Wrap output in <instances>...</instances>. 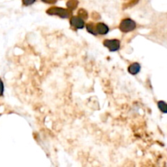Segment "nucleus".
Listing matches in <instances>:
<instances>
[{"instance_id": "f257e3e1", "label": "nucleus", "mask_w": 167, "mask_h": 167, "mask_svg": "<svg viewBox=\"0 0 167 167\" xmlns=\"http://www.w3.org/2000/svg\"><path fill=\"white\" fill-rule=\"evenodd\" d=\"M47 13L50 16H56L62 19H68L71 17L73 11L69 9H65L60 7H52L47 10Z\"/></svg>"}, {"instance_id": "f03ea898", "label": "nucleus", "mask_w": 167, "mask_h": 167, "mask_svg": "<svg viewBox=\"0 0 167 167\" xmlns=\"http://www.w3.org/2000/svg\"><path fill=\"white\" fill-rule=\"evenodd\" d=\"M136 28V23L131 18H125L121 21L119 25V30L122 33H130L134 31Z\"/></svg>"}, {"instance_id": "7ed1b4c3", "label": "nucleus", "mask_w": 167, "mask_h": 167, "mask_svg": "<svg viewBox=\"0 0 167 167\" xmlns=\"http://www.w3.org/2000/svg\"><path fill=\"white\" fill-rule=\"evenodd\" d=\"M103 44L112 52H118L121 47V42L118 39H105Z\"/></svg>"}, {"instance_id": "20e7f679", "label": "nucleus", "mask_w": 167, "mask_h": 167, "mask_svg": "<svg viewBox=\"0 0 167 167\" xmlns=\"http://www.w3.org/2000/svg\"><path fill=\"white\" fill-rule=\"evenodd\" d=\"M69 23L72 27H74L76 30H82L86 26L85 20L82 19V17H78V16L70 17Z\"/></svg>"}, {"instance_id": "39448f33", "label": "nucleus", "mask_w": 167, "mask_h": 167, "mask_svg": "<svg viewBox=\"0 0 167 167\" xmlns=\"http://www.w3.org/2000/svg\"><path fill=\"white\" fill-rule=\"evenodd\" d=\"M96 29L97 33L100 35H105L109 32V27L103 22L97 23L96 25Z\"/></svg>"}, {"instance_id": "423d86ee", "label": "nucleus", "mask_w": 167, "mask_h": 167, "mask_svg": "<svg viewBox=\"0 0 167 167\" xmlns=\"http://www.w3.org/2000/svg\"><path fill=\"white\" fill-rule=\"evenodd\" d=\"M140 69H141V65L138 62L132 63L128 67V72L131 75H136V74H138L140 72Z\"/></svg>"}, {"instance_id": "0eeeda50", "label": "nucleus", "mask_w": 167, "mask_h": 167, "mask_svg": "<svg viewBox=\"0 0 167 167\" xmlns=\"http://www.w3.org/2000/svg\"><path fill=\"white\" fill-rule=\"evenodd\" d=\"M86 28H87V30L88 33H90V34L95 36L98 35V33L96 32V25L94 24L93 22H88L87 24L86 25Z\"/></svg>"}, {"instance_id": "6e6552de", "label": "nucleus", "mask_w": 167, "mask_h": 167, "mask_svg": "<svg viewBox=\"0 0 167 167\" xmlns=\"http://www.w3.org/2000/svg\"><path fill=\"white\" fill-rule=\"evenodd\" d=\"M78 3H79L78 0H69L66 3V6H67L68 9L71 10V11H74V10H75L77 8Z\"/></svg>"}, {"instance_id": "1a4fd4ad", "label": "nucleus", "mask_w": 167, "mask_h": 167, "mask_svg": "<svg viewBox=\"0 0 167 167\" xmlns=\"http://www.w3.org/2000/svg\"><path fill=\"white\" fill-rule=\"evenodd\" d=\"M157 106H158V109L162 112L164 113H167V103H165L163 100H160V101L157 102Z\"/></svg>"}, {"instance_id": "9d476101", "label": "nucleus", "mask_w": 167, "mask_h": 167, "mask_svg": "<svg viewBox=\"0 0 167 167\" xmlns=\"http://www.w3.org/2000/svg\"><path fill=\"white\" fill-rule=\"evenodd\" d=\"M77 16L82 17V19H84L85 20L88 19V12L87 11V10L83 8H81L78 10V11H77Z\"/></svg>"}, {"instance_id": "9b49d317", "label": "nucleus", "mask_w": 167, "mask_h": 167, "mask_svg": "<svg viewBox=\"0 0 167 167\" xmlns=\"http://www.w3.org/2000/svg\"><path fill=\"white\" fill-rule=\"evenodd\" d=\"M36 0H22V3L25 6H30L35 3Z\"/></svg>"}, {"instance_id": "f8f14e48", "label": "nucleus", "mask_w": 167, "mask_h": 167, "mask_svg": "<svg viewBox=\"0 0 167 167\" xmlns=\"http://www.w3.org/2000/svg\"><path fill=\"white\" fill-rule=\"evenodd\" d=\"M3 91H4V86L2 80L0 79V96H3Z\"/></svg>"}, {"instance_id": "ddd939ff", "label": "nucleus", "mask_w": 167, "mask_h": 167, "mask_svg": "<svg viewBox=\"0 0 167 167\" xmlns=\"http://www.w3.org/2000/svg\"><path fill=\"white\" fill-rule=\"evenodd\" d=\"M41 1L47 4H55L57 2V0H41Z\"/></svg>"}, {"instance_id": "4468645a", "label": "nucleus", "mask_w": 167, "mask_h": 167, "mask_svg": "<svg viewBox=\"0 0 167 167\" xmlns=\"http://www.w3.org/2000/svg\"><path fill=\"white\" fill-rule=\"evenodd\" d=\"M138 2H139V0H132V1H131V2L128 3V5L126 6V7H125L124 8H128V7H131V6L135 5V4H136Z\"/></svg>"}]
</instances>
